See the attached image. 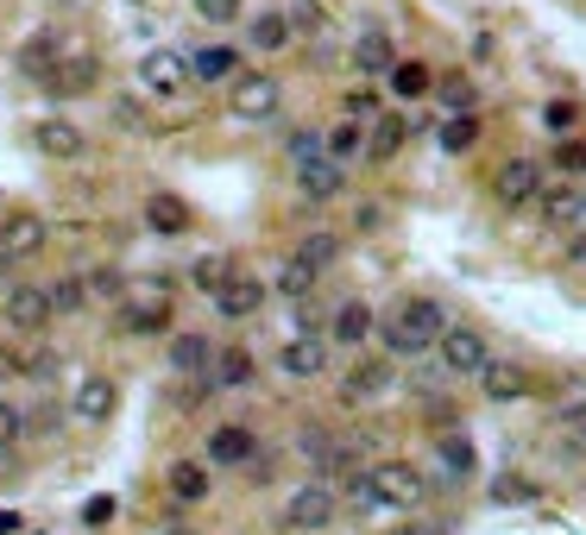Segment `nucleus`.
Wrapping results in <instances>:
<instances>
[{"label": "nucleus", "mask_w": 586, "mask_h": 535, "mask_svg": "<svg viewBox=\"0 0 586 535\" xmlns=\"http://www.w3.org/2000/svg\"><path fill=\"white\" fill-rule=\"evenodd\" d=\"M548 190V176H543V164L536 158H505L498 171H492V202L498 209H536V195Z\"/></svg>", "instance_id": "0eeeda50"}, {"label": "nucleus", "mask_w": 586, "mask_h": 535, "mask_svg": "<svg viewBox=\"0 0 586 535\" xmlns=\"http://www.w3.org/2000/svg\"><path fill=\"white\" fill-rule=\"evenodd\" d=\"M259 454V428L253 422H215L209 441H202V460L215 466V473H246Z\"/></svg>", "instance_id": "6e6552de"}, {"label": "nucleus", "mask_w": 586, "mask_h": 535, "mask_svg": "<svg viewBox=\"0 0 586 535\" xmlns=\"http://www.w3.org/2000/svg\"><path fill=\"white\" fill-rule=\"evenodd\" d=\"M195 13L209 26H234L240 13H246V0H195Z\"/></svg>", "instance_id": "de8ad7c7"}, {"label": "nucleus", "mask_w": 586, "mask_h": 535, "mask_svg": "<svg viewBox=\"0 0 586 535\" xmlns=\"http://www.w3.org/2000/svg\"><path fill=\"white\" fill-rule=\"evenodd\" d=\"M580 195H586V183H580Z\"/></svg>", "instance_id": "e2e57ef3"}, {"label": "nucleus", "mask_w": 586, "mask_h": 535, "mask_svg": "<svg viewBox=\"0 0 586 535\" xmlns=\"http://www.w3.org/2000/svg\"><path fill=\"white\" fill-rule=\"evenodd\" d=\"M44 290H51V309H58V322H63V315H82V309H89L82 271H70V277H58V284H44Z\"/></svg>", "instance_id": "a19ab883"}, {"label": "nucleus", "mask_w": 586, "mask_h": 535, "mask_svg": "<svg viewBox=\"0 0 586 535\" xmlns=\"http://www.w3.org/2000/svg\"><path fill=\"white\" fill-rule=\"evenodd\" d=\"M183 89H190V58H183V51H145V58H139V95L176 101Z\"/></svg>", "instance_id": "4468645a"}, {"label": "nucleus", "mask_w": 586, "mask_h": 535, "mask_svg": "<svg viewBox=\"0 0 586 535\" xmlns=\"http://www.w3.org/2000/svg\"><path fill=\"white\" fill-rule=\"evenodd\" d=\"M291 39H296V32H291V13H259V20L246 26V44H253L259 58H277Z\"/></svg>", "instance_id": "7c9ffc66"}, {"label": "nucleus", "mask_w": 586, "mask_h": 535, "mask_svg": "<svg viewBox=\"0 0 586 535\" xmlns=\"http://www.w3.org/2000/svg\"><path fill=\"white\" fill-rule=\"evenodd\" d=\"M0 284H7V259H0Z\"/></svg>", "instance_id": "680f3d73"}, {"label": "nucleus", "mask_w": 586, "mask_h": 535, "mask_svg": "<svg viewBox=\"0 0 586 535\" xmlns=\"http://www.w3.org/2000/svg\"><path fill=\"white\" fill-rule=\"evenodd\" d=\"M277 372L291 384H315L329 372V334H291V341L277 346Z\"/></svg>", "instance_id": "dca6fc26"}, {"label": "nucleus", "mask_w": 586, "mask_h": 535, "mask_svg": "<svg viewBox=\"0 0 586 535\" xmlns=\"http://www.w3.org/2000/svg\"><path fill=\"white\" fill-rule=\"evenodd\" d=\"M543 127H548V133H574V127H580V108H574V101H548Z\"/></svg>", "instance_id": "09e8293b"}, {"label": "nucleus", "mask_w": 586, "mask_h": 535, "mask_svg": "<svg viewBox=\"0 0 586 535\" xmlns=\"http://www.w3.org/2000/svg\"><path fill=\"white\" fill-rule=\"evenodd\" d=\"M0 322H7V334H44V327L58 322V309H51V290H44V284H7Z\"/></svg>", "instance_id": "9d476101"}, {"label": "nucleus", "mask_w": 586, "mask_h": 535, "mask_svg": "<svg viewBox=\"0 0 586 535\" xmlns=\"http://www.w3.org/2000/svg\"><path fill=\"white\" fill-rule=\"evenodd\" d=\"M176 378H209V360H215V341L202 327H171V346H164Z\"/></svg>", "instance_id": "5701e85b"}, {"label": "nucleus", "mask_w": 586, "mask_h": 535, "mask_svg": "<svg viewBox=\"0 0 586 535\" xmlns=\"http://www.w3.org/2000/svg\"><path fill=\"white\" fill-rule=\"evenodd\" d=\"M442 327H448V309L435 303V296H404L391 315H378V334L372 341H385L391 360H423V353H435V334Z\"/></svg>", "instance_id": "f257e3e1"}, {"label": "nucleus", "mask_w": 586, "mask_h": 535, "mask_svg": "<svg viewBox=\"0 0 586 535\" xmlns=\"http://www.w3.org/2000/svg\"><path fill=\"white\" fill-rule=\"evenodd\" d=\"M209 303H215L221 322H253L259 309L272 303V284H265V277H253V271H234V277L209 296Z\"/></svg>", "instance_id": "2eb2a0df"}, {"label": "nucleus", "mask_w": 586, "mask_h": 535, "mask_svg": "<svg viewBox=\"0 0 586 535\" xmlns=\"http://www.w3.org/2000/svg\"><path fill=\"white\" fill-rule=\"evenodd\" d=\"M322 152L334 158V164H353V158H366V120H334V127H322Z\"/></svg>", "instance_id": "c756f323"}, {"label": "nucleus", "mask_w": 586, "mask_h": 535, "mask_svg": "<svg viewBox=\"0 0 586 535\" xmlns=\"http://www.w3.org/2000/svg\"><path fill=\"white\" fill-rule=\"evenodd\" d=\"M13 378H26V353L13 341H0V384H13Z\"/></svg>", "instance_id": "3c124183"}, {"label": "nucleus", "mask_w": 586, "mask_h": 535, "mask_svg": "<svg viewBox=\"0 0 586 535\" xmlns=\"http://www.w3.org/2000/svg\"><path fill=\"white\" fill-rule=\"evenodd\" d=\"M82 290H89V303H127V271L120 265H89L82 271Z\"/></svg>", "instance_id": "c9c22d12"}, {"label": "nucleus", "mask_w": 586, "mask_h": 535, "mask_svg": "<svg viewBox=\"0 0 586 535\" xmlns=\"http://www.w3.org/2000/svg\"><path fill=\"white\" fill-rule=\"evenodd\" d=\"M411 133H416V127H411L404 114H378V120L366 127V158H372V164H391V158L411 145Z\"/></svg>", "instance_id": "cd10ccee"}, {"label": "nucleus", "mask_w": 586, "mask_h": 535, "mask_svg": "<svg viewBox=\"0 0 586 535\" xmlns=\"http://www.w3.org/2000/svg\"><path fill=\"white\" fill-rule=\"evenodd\" d=\"M296 259L315 265V271H334L341 265V233H303V240H296Z\"/></svg>", "instance_id": "58836bf2"}, {"label": "nucleus", "mask_w": 586, "mask_h": 535, "mask_svg": "<svg viewBox=\"0 0 586 535\" xmlns=\"http://www.w3.org/2000/svg\"><path fill=\"white\" fill-rule=\"evenodd\" d=\"M26 529V516L20 511H0V535H20Z\"/></svg>", "instance_id": "bf43d9fd"}, {"label": "nucleus", "mask_w": 586, "mask_h": 535, "mask_svg": "<svg viewBox=\"0 0 586 535\" xmlns=\"http://www.w3.org/2000/svg\"><path fill=\"white\" fill-rule=\"evenodd\" d=\"M562 428H567V441H574V447H586V397L562 410Z\"/></svg>", "instance_id": "603ef678"}, {"label": "nucleus", "mask_w": 586, "mask_h": 535, "mask_svg": "<svg viewBox=\"0 0 586 535\" xmlns=\"http://www.w3.org/2000/svg\"><path fill=\"white\" fill-rule=\"evenodd\" d=\"M385 535H448V523H423V516H411V523H391Z\"/></svg>", "instance_id": "5fc2aeb1"}, {"label": "nucleus", "mask_w": 586, "mask_h": 535, "mask_svg": "<svg viewBox=\"0 0 586 535\" xmlns=\"http://www.w3.org/2000/svg\"><path fill=\"white\" fill-rule=\"evenodd\" d=\"M20 441H26V410H20V403L0 397V454H13Z\"/></svg>", "instance_id": "c03bdc74"}, {"label": "nucleus", "mask_w": 586, "mask_h": 535, "mask_svg": "<svg viewBox=\"0 0 586 535\" xmlns=\"http://www.w3.org/2000/svg\"><path fill=\"white\" fill-rule=\"evenodd\" d=\"M277 108H284V82L272 70H234V82H228V114L259 127V120H277Z\"/></svg>", "instance_id": "423d86ee"}, {"label": "nucleus", "mask_w": 586, "mask_h": 535, "mask_svg": "<svg viewBox=\"0 0 586 535\" xmlns=\"http://www.w3.org/2000/svg\"><path fill=\"white\" fill-rule=\"evenodd\" d=\"M567 265H586V228L567 233Z\"/></svg>", "instance_id": "4d7b16f0"}, {"label": "nucleus", "mask_w": 586, "mask_h": 535, "mask_svg": "<svg viewBox=\"0 0 586 535\" xmlns=\"http://www.w3.org/2000/svg\"><path fill=\"white\" fill-rule=\"evenodd\" d=\"M259 378V360L246 346H215V360H209V384L215 391H253Z\"/></svg>", "instance_id": "a878e982"}, {"label": "nucleus", "mask_w": 586, "mask_h": 535, "mask_svg": "<svg viewBox=\"0 0 586 535\" xmlns=\"http://www.w3.org/2000/svg\"><path fill=\"white\" fill-rule=\"evenodd\" d=\"M171 277H152V290L145 296H133V303H120V315H114V327L127 334V341H158V334H171Z\"/></svg>", "instance_id": "39448f33"}, {"label": "nucleus", "mask_w": 586, "mask_h": 535, "mask_svg": "<svg viewBox=\"0 0 586 535\" xmlns=\"http://www.w3.org/2000/svg\"><path fill=\"white\" fill-rule=\"evenodd\" d=\"M378 334V309L366 296H347V303H334L329 315V346H366Z\"/></svg>", "instance_id": "4be33fe9"}, {"label": "nucleus", "mask_w": 586, "mask_h": 535, "mask_svg": "<svg viewBox=\"0 0 586 535\" xmlns=\"http://www.w3.org/2000/svg\"><path fill=\"white\" fill-rule=\"evenodd\" d=\"M372 108H378V95H372V89H353V95H347V114L353 120H366Z\"/></svg>", "instance_id": "6e6d98bb"}, {"label": "nucleus", "mask_w": 586, "mask_h": 535, "mask_svg": "<svg viewBox=\"0 0 586 535\" xmlns=\"http://www.w3.org/2000/svg\"><path fill=\"white\" fill-rule=\"evenodd\" d=\"M51 372H58V353H51V346L26 353V378H51Z\"/></svg>", "instance_id": "864d4df0"}, {"label": "nucleus", "mask_w": 586, "mask_h": 535, "mask_svg": "<svg viewBox=\"0 0 586 535\" xmlns=\"http://www.w3.org/2000/svg\"><path fill=\"white\" fill-rule=\"evenodd\" d=\"M284 152H291V164L322 158V127H291V133H284Z\"/></svg>", "instance_id": "a18cd8bd"}, {"label": "nucleus", "mask_w": 586, "mask_h": 535, "mask_svg": "<svg viewBox=\"0 0 586 535\" xmlns=\"http://www.w3.org/2000/svg\"><path fill=\"white\" fill-rule=\"evenodd\" d=\"M114 516H120V504H114V497H89V504H82V523H89V529H108Z\"/></svg>", "instance_id": "8fccbe9b"}, {"label": "nucleus", "mask_w": 586, "mask_h": 535, "mask_svg": "<svg viewBox=\"0 0 586 535\" xmlns=\"http://www.w3.org/2000/svg\"><path fill=\"white\" fill-rule=\"evenodd\" d=\"M486 497H492V504H536V497H543V485H536V478H524V473H498L486 485Z\"/></svg>", "instance_id": "ea45409f"}, {"label": "nucleus", "mask_w": 586, "mask_h": 535, "mask_svg": "<svg viewBox=\"0 0 586 535\" xmlns=\"http://www.w3.org/2000/svg\"><path fill=\"white\" fill-rule=\"evenodd\" d=\"M536 221H543L548 233L586 228V195H580V183H548V190L536 195Z\"/></svg>", "instance_id": "a211bd4d"}, {"label": "nucleus", "mask_w": 586, "mask_h": 535, "mask_svg": "<svg viewBox=\"0 0 586 535\" xmlns=\"http://www.w3.org/2000/svg\"><path fill=\"white\" fill-rule=\"evenodd\" d=\"M70 416H77L82 428H108V422L120 416V384L108 378V372H82L77 397H70Z\"/></svg>", "instance_id": "f8f14e48"}, {"label": "nucleus", "mask_w": 586, "mask_h": 535, "mask_svg": "<svg viewBox=\"0 0 586 535\" xmlns=\"http://www.w3.org/2000/svg\"><path fill=\"white\" fill-rule=\"evenodd\" d=\"M63 428V410L58 403H32V410H26V441H51Z\"/></svg>", "instance_id": "37998d69"}, {"label": "nucleus", "mask_w": 586, "mask_h": 535, "mask_svg": "<svg viewBox=\"0 0 586 535\" xmlns=\"http://www.w3.org/2000/svg\"><path fill=\"white\" fill-rule=\"evenodd\" d=\"M435 101L448 108V114H473L479 108V82L467 70H448V77H435Z\"/></svg>", "instance_id": "473e14b6"}, {"label": "nucleus", "mask_w": 586, "mask_h": 535, "mask_svg": "<svg viewBox=\"0 0 586 535\" xmlns=\"http://www.w3.org/2000/svg\"><path fill=\"white\" fill-rule=\"evenodd\" d=\"M385 391H397V360L391 353H366L341 372V403H378Z\"/></svg>", "instance_id": "9b49d317"}, {"label": "nucleus", "mask_w": 586, "mask_h": 535, "mask_svg": "<svg viewBox=\"0 0 586 535\" xmlns=\"http://www.w3.org/2000/svg\"><path fill=\"white\" fill-rule=\"evenodd\" d=\"M291 171H296V195H303V202H334V195H347V164H334L329 152L303 158Z\"/></svg>", "instance_id": "412c9836"}, {"label": "nucleus", "mask_w": 586, "mask_h": 535, "mask_svg": "<svg viewBox=\"0 0 586 535\" xmlns=\"http://www.w3.org/2000/svg\"><path fill=\"white\" fill-rule=\"evenodd\" d=\"M492 360V341L486 327L473 322H448L435 334V365H442V378H479V365Z\"/></svg>", "instance_id": "20e7f679"}, {"label": "nucleus", "mask_w": 586, "mask_h": 535, "mask_svg": "<svg viewBox=\"0 0 586 535\" xmlns=\"http://www.w3.org/2000/svg\"><path fill=\"white\" fill-rule=\"evenodd\" d=\"M322 26H329V13H322V0H296V7H291V32H296V39H315Z\"/></svg>", "instance_id": "49530a36"}, {"label": "nucleus", "mask_w": 586, "mask_h": 535, "mask_svg": "<svg viewBox=\"0 0 586 535\" xmlns=\"http://www.w3.org/2000/svg\"><path fill=\"white\" fill-rule=\"evenodd\" d=\"M366 478H372V492H378L385 511H423V497H430V473H423L416 460H397V454L372 460Z\"/></svg>", "instance_id": "7ed1b4c3"}, {"label": "nucleus", "mask_w": 586, "mask_h": 535, "mask_svg": "<svg viewBox=\"0 0 586 535\" xmlns=\"http://www.w3.org/2000/svg\"><path fill=\"white\" fill-rule=\"evenodd\" d=\"M95 82H101V58H95V51H63L58 70L44 77V95L77 101V95H95Z\"/></svg>", "instance_id": "f3484780"}, {"label": "nucleus", "mask_w": 586, "mask_h": 535, "mask_svg": "<svg viewBox=\"0 0 586 535\" xmlns=\"http://www.w3.org/2000/svg\"><path fill=\"white\" fill-rule=\"evenodd\" d=\"M164 492H171L176 504H209L215 466H209V460H171V466H164Z\"/></svg>", "instance_id": "393cba45"}, {"label": "nucleus", "mask_w": 586, "mask_h": 535, "mask_svg": "<svg viewBox=\"0 0 586 535\" xmlns=\"http://www.w3.org/2000/svg\"><path fill=\"white\" fill-rule=\"evenodd\" d=\"M385 82H391V95H404V101H416V95H430V89H435L430 63H416V58H397L385 70Z\"/></svg>", "instance_id": "f704fd0d"}, {"label": "nucleus", "mask_w": 586, "mask_h": 535, "mask_svg": "<svg viewBox=\"0 0 586 535\" xmlns=\"http://www.w3.org/2000/svg\"><path fill=\"white\" fill-rule=\"evenodd\" d=\"M234 271H240V265H234V259H228V252H202V259H195V265H190V284L202 290V296H215V290L228 284Z\"/></svg>", "instance_id": "e433bc0d"}, {"label": "nucleus", "mask_w": 586, "mask_h": 535, "mask_svg": "<svg viewBox=\"0 0 586 535\" xmlns=\"http://www.w3.org/2000/svg\"><path fill=\"white\" fill-rule=\"evenodd\" d=\"M341 523V492H334V478H310V485H296L284 497V511H277V529L284 535H329Z\"/></svg>", "instance_id": "f03ea898"}, {"label": "nucleus", "mask_w": 586, "mask_h": 535, "mask_svg": "<svg viewBox=\"0 0 586 535\" xmlns=\"http://www.w3.org/2000/svg\"><path fill=\"white\" fill-rule=\"evenodd\" d=\"M164 535H202V529H190V523H171V529H164Z\"/></svg>", "instance_id": "052dcab7"}, {"label": "nucleus", "mask_w": 586, "mask_h": 535, "mask_svg": "<svg viewBox=\"0 0 586 535\" xmlns=\"http://www.w3.org/2000/svg\"><path fill=\"white\" fill-rule=\"evenodd\" d=\"M139 221H145L158 240H183V233L195 228V209L176 190H152V195H145V209H139Z\"/></svg>", "instance_id": "aec40b11"}, {"label": "nucleus", "mask_w": 586, "mask_h": 535, "mask_svg": "<svg viewBox=\"0 0 586 535\" xmlns=\"http://www.w3.org/2000/svg\"><path fill=\"white\" fill-rule=\"evenodd\" d=\"M44 246H51V221H44L39 209L0 214V259H7V265H26V259H39Z\"/></svg>", "instance_id": "1a4fd4ad"}, {"label": "nucleus", "mask_w": 586, "mask_h": 535, "mask_svg": "<svg viewBox=\"0 0 586 535\" xmlns=\"http://www.w3.org/2000/svg\"><path fill=\"white\" fill-rule=\"evenodd\" d=\"M240 70V51H228V44H202L190 58V82H234Z\"/></svg>", "instance_id": "2f4dec72"}, {"label": "nucleus", "mask_w": 586, "mask_h": 535, "mask_svg": "<svg viewBox=\"0 0 586 535\" xmlns=\"http://www.w3.org/2000/svg\"><path fill=\"white\" fill-rule=\"evenodd\" d=\"M315 284H322V271L315 265H303V259H284V265H277V277H272V290L277 296H291V303H303V296H315Z\"/></svg>", "instance_id": "72a5a7b5"}, {"label": "nucleus", "mask_w": 586, "mask_h": 535, "mask_svg": "<svg viewBox=\"0 0 586 535\" xmlns=\"http://www.w3.org/2000/svg\"><path fill=\"white\" fill-rule=\"evenodd\" d=\"M378 221H385V209H372V202H366V209H360V214H353V228H360V233H372V228H378Z\"/></svg>", "instance_id": "13d9d810"}, {"label": "nucleus", "mask_w": 586, "mask_h": 535, "mask_svg": "<svg viewBox=\"0 0 586 535\" xmlns=\"http://www.w3.org/2000/svg\"><path fill=\"white\" fill-rule=\"evenodd\" d=\"M391 63H397V44H391V32L366 26V32L353 39V70H360V77H378V82H385Z\"/></svg>", "instance_id": "c85d7f7f"}, {"label": "nucleus", "mask_w": 586, "mask_h": 535, "mask_svg": "<svg viewBox=\"0 0 586 535\" xmlns=\"http://www.w3.org/2000/svg\"><path fill=\"white\" fill-rule=\"evenodd\" d=\"M473 384H479V397L486 403H524V397H536V384L543 378H536L524 360H486Z\"/></svg>", "instance_id": "ddd939ff"}, {"label": "nucleus", "mask_w": 586, "mask_h": 535, "mask_svg": "<svg viewBox=\"0 0 586 535\" xmlns=\"http://www.w3.org/2000/svg\"><path fill=\"white\" fill-rule=\"evenodd\" d=\"M435 139H442V152H473L479 145V108L473 114H448L435 127Z\"/></svg>", "instance_id": "4c0bfd02"}, {"label": "nucleus", "mask_w": 586, "mask_h": 535, "mask_svg": "<svg viewBox=\"0 0 586 535\" xmlns=\"http://www.w3.org/2000/svg\"><path fill=\"white\" fill-rule=\"evenodd\" d=\"M58 58H63V39L51 32V26H39V32H32V39L20 44V77H26V82H39V89H44V77L58 70Z\"/></svg>", "instance_id": "bb28decb"}, {"label": "nucleus", "mask_w": 586, "mask_h": 535, "mask_svg": "<svg viewBox=\"0 0 586 535\" xmlns=\"http://www.w3.org/2000/svg\"><path fill=\"white\" fill-rule=\"evenodd\" d=\"M562 176H586V139H574V133H562L555 139V158H548Z\"/></svg>", "instance_id": "79ce46f5"}, {"label": "nucleus", "mask_w": 586, "mask_h": 535, "mask_svg": "<svg viewBox=\"0 0 586 535\" xmlns=\"http://www.w3.org/2000/svg\"><path fill=\"white\" fill-rule=\"evenodd\" d=\"M32 145H39L44 158H58V164H77V158L89 152V133H82L77 120H63V114H44L39 127H32Z\"/></svg>", "instance_id": "b1692460"}, {"label": "nucleus", "mask_w": 586, "mask_h": 535, "mask_svg": "<svg viewBox=\"0 0 586 535\" xmlns=\"http://www.w3.org/2000/svg\"><path fill=\"white\" fill-rule=\"evenodd\" d=\"M435 473L442 478H430V485H448V492L479 473V454H473V441L461 435V428H442V435H435Z\"/></svg>", "instance_id": "6ab92c4d"}]
</instances>
